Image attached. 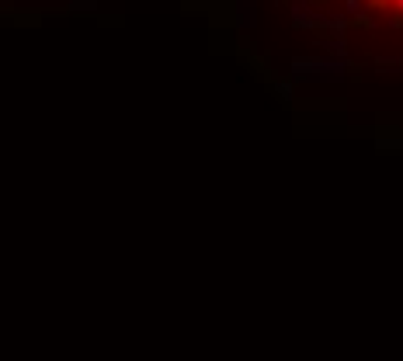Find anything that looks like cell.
Instances as JSON below:
<instances>
[{
  "label": "cell",
  "mask_w": 403,
  "mask_h": 361,
  "mask_svg": "<svg viewBox=\"0 0 403 361\" xmlns=\"http://www.w3.org/2000/svg\"><path fill=\"white\" fill-rule=\"evenodd\" d=\"M354 14H369L379 21H397L403 25V0H337Z\"/></svg>",
  "instance_id": "1"
}]
</instances>
